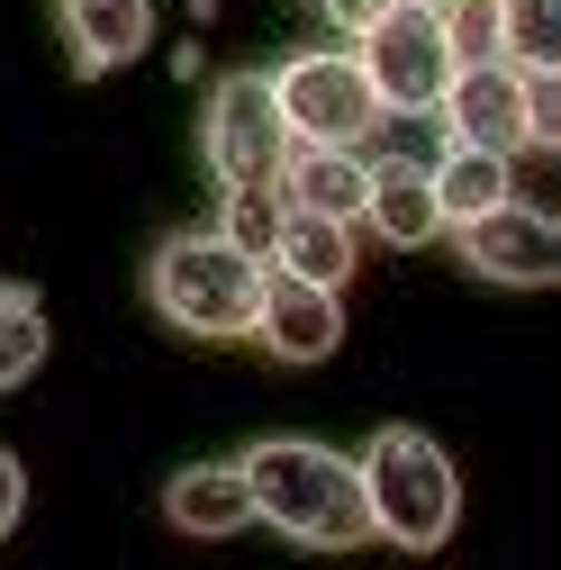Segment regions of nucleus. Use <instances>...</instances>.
<instances>
[{"label": "nucleus", "mask_w": 561, "mask_h": 570, "mask_svg": "<svg viewBox=\"0 0 561 570\" xmlns=\"http://www.w3.org/2000/svg\"><path fill=\"white\" fill-rule=\"evenodd\" d=\"M435 19H444L453 63H489L499 55V0H435Z\"/></svg>", "instance_id": "nucleus-19"}, {"label": "nucleus", "mask_w": 561, "mask_h": 570, "mask_svg": "<svg viewBox=\"0 0 561 570\" xmlns=\"http://www.w3.org/2000/svg\"><path fill=\"white\" fill-rule=\"evenodd\" d=\"M272 272L317 281V291H354V272H363V236H354V218H308V208H280Z\"/></svg>", "instance_id": "nucleus-13"}, {"label": "nucleus", "mask_w": 561, "mask_h": 570, "mask_svg": "<svg viewBox=\"0 0 561 570\" xmlns=\"http://www.w3.org/2000/svg\"><path fill=\"white\" fill-rule=\"evenodd\" d=\"M263 272L254 254H236L218 227H173L155 236L146 254V299L173 335H199V344H245L254 308H263Z\"/></svg>", "instance_id": "nucleus-2"}, {"label": "nucleus", "mask_w": 561, "mask_h": 570, "mask_svg": "<svg viewBox=\"0 0 561 570\" xmlns=\"http://www.w3.org/2000/svg\"><path fill=\"white\" fill-rule=\"evenodd\" d=\"M444 146H489V155H525V73L516 63H453V82L435 100Z\"/></svg>", "instance_id": "nucleus-9"}, {"label": "nucleus", "mask_w": 561, "mask_h": 570, "mask_svg": "<svg viewBox=\"0 0 561 570\" xmlns=\"http://www.w3.org/2000/svg\"><path fill=\"white\" fill-rule=\"evenodd\" d=\"M272 82V109H280V136L291 146H372L381 136V100H372V82H363V63H354V46H299L280 73H263Z\"/></svg>", "instance_id": "nucleus-4"}, {"label": "nucleus", "mask_w": 561, "mask_h": 570, "mask_svg": "<svg viewBox=\"0 0 561 570\" xmlns=\"http://www.w3.org/2000/svg\"><path fill=\"white\" fill-rule=\"evenodd\" d=\"M272 190H280V208H308V218H363L372 155L363 146H291Z\"/></svg>", "instance_id": "nucleus-10"}, {"label": "nucleus", "mask_w": 561, "mask_h": 570, "mask_svg": "<svg viewBox=\"0 0 561 570\" xmlns=\"http://www.w3.org/2000/svg\"><path fill=\"white\" fill-rule=\"evenodd\" d=\"M426 190H435V218H444V236H453V227L489 218L499 199H516V155H489V146H444V155L426 164Z\"/></svg>", "instance_id": "nucleus-14"}, {"label": "nucleus", "mask_w": 561, "mask_h": 570, "mask_svg": "<svg viewBox=\"0 0 561 570\" xmlns=\"http://www.w3.org/2000/svg\"><path fill=\"white\" fill-rule=\"evenodd\" d=\"M164 517L181 525V534H245L254 525V489H245V462H181L173 480H164Z\"/></svg>", "instance_id": "nucleus-12"}, {"label": "nucleus", "mask_w": 561, "mask_h": 570, "mask_svg": "<svg viewBox=\"0 0 561 570\" xmlns=\"http://www.w3.org/2000/svg\"><path fill=\"white\" fill-rule=\"evenodd\" d=\"M55 28L73 46V73H118L155 46V0H55Z\"/></svg>", "instance_id": "nucleus-11"}, {"label": "nucleus", "mask_w": 561, "mask_h": 570, "mask_svg": "<svg viewBox=\"0 0 561 570\" xmlns=\"http://www.w3.org/2000/svg\"><path fill=\"white\" fill-rule=\"evenodd\" d=\"M245 489H254V525L291 534L299 552H363L372 543L363 471H354V453H335V444L263 435L245 453Z\"/></svg>", "instance_id": "nucleus-1"}, {"label": "nucleus", "mask_w": 561, "mask_h": 570, "mask_svg": "<svg viewBox=\"0 0 561 570\" xmlns=\"http://www.w3.org/2000/svg\"><path fill=\"white\" fill-rule=\"evenodd\" d=\"M317 10H326V28H335L344 46H354V37H363V28H372V19L390 10V0H317Z\"/></svg>", "instance_id": "nucleus-22"}, {"label": "nucleus", "mask_w": 561, "mask_h": 570, "mask_svg": "<svg viewBox=\"0 0 561 570\" xmlns=\"http://www.w3.org/2000/svg\"><path fill=\"white\" fill-rule=\"evenodd\" d=\"M19 508H28V471H19V453H10V444H0V543H10Z\"/></svg>", "instance_id": "nucleus-21"}, {"label": "nucleus", "mask_w": 561, "mask_h": 570, "mask_svg": "<svg viewBox=\"0 0 561 570\" xmlns=\"http://www.w3.org/2000/svg\"><path fill=\"white\" fill-rule=\"evenodd\" d=\"M291 136H280V109H272V82L263 73H218L199 100V164L218 173V190L236 181H272Z\"/></svg>", "instance_id": "nucleus-6"}, {"label": "nucleus", "mask_w": 561, "mask_h": 570, "mask_svg": "<svg viewBox=\"0 0 561 570\" xmlns=\"http://www.w3.org/2000/svg\"><path fill=\"white\" fill-rule=\"evenodd\" d=\"M218 236H227L236 254L272 263V236H280V190H272V181H236V190H227V208H218Z\"/></svg>", "instance_id": "nucleus-18"}, {"label": "nucleus", "mask_w": 561, "mask_h": 570, "mask_svg": "<svg viewBox=\"0 0 561 570\" xmlns=\"http://www.w3.org/2000/svg\"><path fill=\"white\" fill-rule=\"evenodd\" d=\"M46 299L28 291V281H0V390H19V381H37V363H46Z\"/></svg>", "instance_id": "nucleus-16"}, {"label": "nucleus", "mask_w": 561, "mask_h": 570, "mask_svg": "<svg viewBox=\"0 0 561 570\" xmlns=\"http://www.w3.org/2000/svg\"><path fill=\"white\" fill-rule=\"evenodd\" d=\"M354 63H363L381 118H435V100L453 82V46H444L435 0H390V10L354 37Z\"/></svg>", "instance_id": "nucleus-5"}, {"label": "nucleus", "mask_w": 561, "mask_h": 570, "mask_svg": "<svg viewBox=\"0 0 561 570\" xmlns=\"http://www.w3.org/2000/svg\"><path fill=\"white\" fill-rule=\"evenodd\" d=\"M245 344H263V363H280V372L326 363V353L344 344V291H317V281H291V272H263V308H254Z\"/></svg>", "instance_id": "nucleus-8"}, {"label": "nucleus", "mask_w": 561, "mask_h": 570, "mask_svg": "<svg viewBox=\"0 0 561 570\" xmlns=\"http://www.w3.org/2000/svg\"><path fill=\"white\" fill-rule=\"evenodd\" d=\"M499 63L561 73V0H499Z\"/></svg>", "instance_id": "nucleus-17"}, {"label": "nucleus", "mask_w": 561, "mask_h": 570, "mask_svg": "<svg viewBox=\"0 0 561 570\" xmlns=\"http://www.w3.org/2000/svg\"><path fill=\"white\" fill-rule=\"evenodd\" d=\"M561 146V73H525V155Z\"/></svg>", "instance_id": "nucleus-20"}, {"label": "nucleus", "mask_w": 561, "mask_h": 570, "mask_svg": "<svg viewBox=\"0 0 561 570\" xmlns=\"http://www.w3.org/2000/svg\"><path fill=\"white\" fill-rule=\"evenodd\" d=\"M363 471V508H372V534L398 543V552H444L453 525H462V471L435 435L416 425H381V435L354 453Z\"/></svg>", "instance_id": "nucleus-3"}, {"label": "nucleus", "mask_w": 561, "mask_h": 570, "mask_svg": "<svg viewBox=\"0 0 561 570\" xmlns=\"http://www.w3.org/2000/svg\"><path fill=\"white\" fill-rule=\"evenodd\" d=\"M453 245H462V263L489 291H543V281H561V227L534 199H499L489 218L453 227Z\"/></svg>", "instance_id": "nucleus-7"}, {"label": "nucleus", "mask_w": 561, "mask_h": 570, "mask_svg": "<svg viewBox=\"0 0 561 570\" xmlns=\"http://www.w3.org/2000/svg\"><path fill=\"white\" fill-rule=\"evenodd\" d=\"M363 218H372V236H381V245H435V236H444V218H435L426 164H416V155H390V164H372Z\"/></svg>", "instance_id": "nucleus-15"}]
</instances>
